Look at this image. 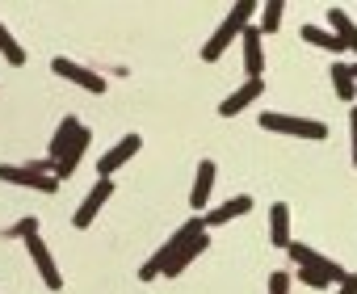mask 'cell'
<instances>
[{"mask_svg":"<svg viewBox=\"0 0 357 294\" xmlns=\"http://www.w3.org/2000/svg\"><path fill=\"white\" fill-rule=\"evenodd\" d=\"M206 248H211V231H206V223H202V215H198V219H190L181 231H176L168 244H160L151 261L139 265V281H155V277H176V273H185Z\"/></svg>","mask_w":357,"mask_h":294,"instance_id":"1","label":"cell"},{"mask_svg":"<svg viewBox=\"0 0 357 294\" xmlns=\"http://www.w3.org/2000/svg\"><path fill=\"white\" fill-rule=\"evenodd\" d=\"M261 13V5H252V0H240V5H231L227 9V17H223V26L202 42V63H215V59H223L231 47H236V38L248 30V22Z\"/></svg>","mask_w":357,"mask_h":294,"instance_id":"2","label":"cell"},{"mask_svg":"<svg viewBox=\"0 0 357 294\" xmlns=\"http://www.w3.org/2000/svg\"><path fill=\"white\" fill-rule=\"evenodd\" d=\"M261 130H269V134H290V139H311V143H324V139H328V122H319V118H298V114H278V109H265V114H261Z\"/></svg>","mask_w":357,"mask_h":294,"instance_id":"3","label":"cell"},{"mask_svg":"<svg viewBox=\"0 0 357 294\" xmlns=\"http://www.w3.org/2000/svg\"><path fill=\"white\" fill-rule=\"evenodd\" d=\"M0 181L17 189H34V194H59V181L38 173L34 164H0Z\"/></svg>","mask_w":357,"mask_h":294,"instance_id":"4","label":"cell"},{"mask_svg":"<svg viewBox=\"0 0 357 294\" xmlns=\"http://www.w3.org/2000/svg\"><path fill=\"white\" fill-rule=\"evenodd\" d=\"M51 72H55L59 80L84 88V93H105V76L93 72V68H84V63H72L68 55H55V59H51Z\"/></svg>","mask_w":357,"mask_h":294,"instance_id":"5","label":"cell"},{"mask_svg":"<svg viewBox=\"0 0 357 294\" xmlns=\"http://www.w3.org/2000/svg\"><path fill=\"white\" fill-rule=\"evenodd\" d=\"M114 198V181H105V177H97V185L84 194V202L76 206V215H72V227L76 231H84V227H93L97 223V215L105 210V202Z\"/></svg>","mask_w":357,"mask_h":294,"instance_id":"6","label":"cell"},{"mask_svg":"<svg viewBox=\"0 0 357 294\" xmlns=\"http://www.w3.org/2000/svg\"><path fill=\"white\" fill-rule=\"evenodd\" d=\"M139 147H143V139L139 134H122L105 156H97V177H105V181H114V173L122 169V164H130L135 156H139Z\"/></svg>","mask_w":357,"mask_h":294,"instance_id":"7","label":"cell"},{"mask_svg":"<svg viewBox=\"0 0 357 294\" xmlns=\"http://www.w3.org/2000/svg\"><path fill=\"white\" fill-rule=\"evenodd\" d=\"M26 256L34 261V269H38V277H43L47 290H63V273H59V265H55V256H51V248H47L43 235L26 240Z\"/></svg>","mask_w":357,"mask_h":294,"instance_id":"8","label":"cell"},{"mask_svg":"<svg viewBox=\"0 0 357 294\" xmlns=\"http://www.w3.org/2000/svg\"><path fill=\"white\" fill-rule=\"evenodd\" d=\"M240 51H244V72L248 80H265V34L257 26H248L240 34Z\"/></svg>","mask_w":357,"mask_h":294,"instance_id":"9","label":"cell"},{"mask_svg":"<svg viewBox=\"0 0 357 294\" xmlns=\"http://www.w3.org/2000/svg\"><path fill=\"white\" fill-rule=\"evenodd\" d=\"M269 84L265 80H244L236 93H227L223 101H219V118H236V114H244L252 101H261V93H265Z\"/></svg>","mask_w":357,"mask_h":294,"instance_id":"10","label":"cell"},{"mask_svg":"<svg viewBox=\"0 0 357 294\" xmlns=\"http://www.w3.org/2000/svg\"><path fill=\"white\" fill-rule=\"evenodd\" d=\"M252 206H257V202H252L248 194H236V198H227V202H219L215 210H206V215H202V223H206V231H211V227H227V223H236V219H244V215H248Z\"/></svg>","mask_w":357,"mask_h":294,"instance_id":"11","label":"cell"},{"mask_svg":"<svg viewBox=\"0 0 357 294\" xmlns=\"http://www.w3.org/2000/svg\"><path fill=\"white\" fill-rule=\"evenodd\" d=\"M215 177H219V164L202 156V164H198V173H194V189H190V206H194L198 215H206V202H211V194H215Z\"/></svg>","mask_w":357,"mask_h":294,"instance_id":"12","label":"cell"},{"mask_svg":"<svg viewBox=\"0 0 357 294\" xmlns=\"http://www.w3.org/2000/svg\"><path fill=\"white\" fill-rule=\"evenodd\" d=\"M298 277H303V286H311V290H324V286H340L344 269H340L332 256H324L319 265H307V269H298Z\"/></svg>","mask_w":357,"mask_h":294,"instance_id":"13","label":"cell"},{"mask_svg":"<svg viewBox=\"0 0 357 294\" xmlns=\"http://www.w3.org/2000/svg\"><path fill=\"white\" fill-rule=\"evenodd\" d=\"M269 244L273 248H290V206L286 202H273L269 206Z\"/></svg>","mask_w":357,"mask_h":294,"instance_id":"14","label":"cell"},{"mask_svg":"<svg viewBox=\"0 0 357 294\" xmlns=\"http://www.w3.org/2000/svg\"><path fill=\"white\" fill-rule=\"evenodd\" d=\"M328 26H332V34L344 42V51H353V55H357V22H353L344 9H336V5H332V9H328Z\"/></svg>","mask_w":357,"mask_h":294,"instance_id":"15","label":"cell"},{"mask_svg":"<svg viewBox=\"0 0 357 294\" xmlns=\"http://www.w3.org/2000/svg\"><path fill=\"white\" fill-rule=\"evenodd\" d=\"M80 130H84V122H80V118H72V114H68V118H63V122H59V130H55V134H51V160H59V156H63V152H68V147H72V143H76V139H80Z\"/></svg>","mask_w":357,"mask_h":294,"instance_id":"16","label":"cell"},{"mask_svg":"<svg viewBox=\"0 0 357 294\" xmlns=\"http://www.w3.org/2000/svg\"><path fill=\"white\" fill-rule=\"evenodd\" d=\"M307 47H315V51H328V55H344V42L332 34V30H324V26H303V34H298Z\"/></svg>","mask_w":357,"mask_h":294,"instance_id":"17","label":"cell"},{"mask_svg":"<svg viewBox=\"0 0 357 294\" xmlns=\"http://www.w3.org/2000/svg\"><path fill=\"white\" fill-rule=\"evenodd\" d=\"M328 76H332V88H336V97H340V101H357V80H353V68H349V63H340V59H336Z\"/></svg>","mask_w":357,"mask_h":294,"instance_id":"18","label":"cell"},{"mask_svg":"<svg viewBox=\"0 0 357 294\" xmlns=\"http://www.w3.org/2000/svg\"><path fill=\"white\" fill-rule=\"evenodd\" d=\"M282 13H286V0H269V5H261L257 30H261V34H278V30H282Z\"/></svg>","mask_w":357,"mask_h":294,"instance_id":"19","label":"cell"},{"mask_svg":"<svg viewBox=\"0 0 357 294\" xmlns=\"http://www.w3.org/2000/svg\"><path fill=\"white\" fill-rule=\"evenodd\" d=\"M0 55H5V63L9 68H26V51H22V42L9 34V26L0 22Z\"/></svg>","mask_w":357,"mask_h":294,"instance_id":"20","label":"cell"},{"mask_svg":"<svg viewBox=\"0 0 357 294\" xmlns=\"http://www.w3.org/2000/svg\"><path fill=\"white\" fill-rule=\"evenodd\" d=\"M286 256H290V261H294L298 269H307V265H319V261H324V252H315L311 244H298V240H294V244L286 248Z\"/></svg>","mask_w":357,"mask_h":294,"instance_id":"21","label":"cell"},{"mask_svg":"<svg viewBox=\"0 0 357 294\" xmlns=\"http://www.w3.org/2000/svg\"><path fill=\"white\" fill-rule=\"evenodd\" d=\"M5 235H9V240H22V244H26V240H34V235H38V219H34V215H26V219H17V223H13V227L5 231Z\"/></svg>","mask_w":357,"mask_h":294,"instance_id":"22","label":"cell"},{"mask_svg":"<svg viewBox=\"0 0 357 294\" xmlns=\"http://www.w3.org/2000/svg\"><path fill=\"white\" fill-rule=\"evenodd\" d=\"M290 286H294V277L290 273H269V294H290Z\"/></svg>","mask_w":357,"mask_h":294,"instance_id":"23","label":"cell"},{"mask_svg":"<svg viewBox=\"0 0 357 294\" xmlns=\"http://www.w3.org/2000/svg\"><path fill=\"white\" fill-rule=\"evenodd\" d=\"M336 294H357V273H344L340 286H336Z\"/></svg>","mask_w":357,"mask_h":294,"instance_id":"24","label":"cell"},{"mask_svg":"<svg viewBox=\"0 0 357 294\" xmlns=\"http://www.w3.org/2000/svg\"><path fill=\"white\" fill-rule=\"evenodd\" d=\"M349 126H353V169H357V109L349 114Z\"/></svg>","mask_w":357,"mask_h":294,"instance_id":"25","label":"cell"},{"mask_svg":"<svg viewBox=\"0 0 357 294\" xmlns=\"http://www.w3.org/2000/svg\"><path fill=\"white\" fill-rule=\"evenodd\" d=\"M349 68H353V80H357V63H349Z\"/></svg>","mask_w":357,"mask_h":294,"instance_id":"26","label":"cell"}]
</instances>
